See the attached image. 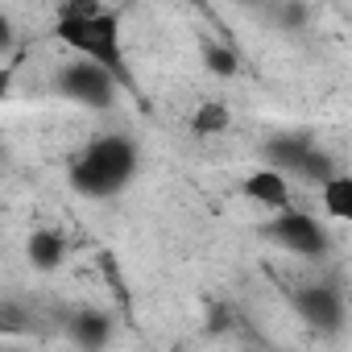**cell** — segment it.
<instances>
[{
	"mask_svg": "<svg viewBox=\"0 0 352 352\" xmlns=\"http://www.w3.org/2000/svg\"><path fill=\"white\" fill-rule=\"evenodd\" d=\"M54 38L79 58H96L124 79V42L120 13L104 0H63L54 9Z\"/></svg>",
	"mask_w": 352,
	"mask_h": 352,
	"instance_id": "cell-1",
	"label": "cell"
},
{
	"mask_svg": "<svg viewBox=\"0 0 352 352\" xmlns=\"http://www.w3.org/2000/svg\"><path fill=\"white\" fill-rule=\"evenodd\" d=\"M137 174V141L124 133L91 137L67 166V183L83 199H112L120 195Z\"/></svg>",
	"mask_w": 352,
	"mask_h": 352,
	"instance_id": "cell-2",
	"label": "cell"
},
{
	"mask_svg": "<svg viewBox=\"0 0 352 352\" xmlns=\"http://www.w3.org/2000/svg\"><path fill=\"white\" fill-rule=\"evenodd\" d=\"M116 87H120V75L108 71V67L96 63V58H75V63H67L63 75H58V91H63L67 100L83 104V108H108V104L116 100Z\"/></svg>",
	"mask_w": 352,
	"mask_h": 352,
	"instance_id": "cell-3",
	"label": "cell"
},
{
	"mask_svg": "<svg viewBox=\"0 0 352 352\" xmlns=\"http://www.w3.org/2000/svg\"><path fill=\"white\" fill-rule=\"evenodd\" d=\"M265 153H270V162H274V166H282L286 174H298V179H311L315 187L336 174L331 153H323L319 145H311V141H307V137H298V133L270 137V141H265Z\"/></svg>",
	"mask_w": 352,
	"mask_h": 352,
	"instance_id": "cell-4",
	"label": "cell"
},
{
	"mask_svg": "<svg viewBox=\"0 0 352 352\" xmlns=\"http://www.w3.org/2000/svg\"><path fill=\"white\" fill-rule=\"evenodd\" d=\"M265 236H270L278 249L294 253V257H319V253L327 249V228H323L315 216L298 212V208L274 212V220L265 224Z\"/></svg>",
	"mask_w": 352,
	"mask_h": 352,
	"instance_id": "cell-5",
	"label": "cell"
},
{
	"mask_svg": "<svg viewBox=\"0 0 352 352\" xmlns=\"http://www.w3.org/2000/svg\"><path fill=\"white\" fill-rule=\"evenodd\" d=\"M241 195H245L253 208H261L265 216L294 208V187H290V174H286L282 166H274V162H265V166H257V170H249V174H245Z\"/></svg>",
	"mask_w": 352,
	"mask_h": 352,
	"instance_id": "cell-6",
	"label": "cell"
},
{
	"mask_svg": "<svg viewBox=\"0 0 352 352\" xmlns=\"http://www.w3.org/2000/svg\"><path fill=\"white\" fill-rule=\"evenodd\" d=\"M294 311L319 331H336L344 323V298L336 286H302L294 294Z\"/></svg>",
	"mask_w": 352,
	"mask_h": 352,
	"instance_id": "cell-7",
	"label": "cell"
},
{
	"mask_svg": "<svg viewBox=\"0 0 352 352\" xmlns=\"http://www.w3.org/2000/svg\"><path fill=\"white\" fill-rule=\"evenodd\" d=\"M25 253H30V265L42 270V274H54L67 257V241L54 232V228H34L30 241H25Z\"/></svg>",
	"mask_w": 352,
	"mask_h": 352,
	"instance_id": "cell-8",
	"label": "cell"
},
{
	"mask_svg": "<svg viewBox=\"0 0 352 352\" xmlns=\"http://www.w3.org/2000/svg\"><path fill=\"white\" fill-rule=\"evenodd\" d=\"M319 204L331 220L340 224H352V174H331V179L319 183Z\"/></svg>",
	"mask_w": 352,
	"mask_h": 352,
	"instance_id": "cell-9",
	"label": "cell"
},
{
	"mask_svg": "<svg viewBox=\"0 0 352 352\" xmlns=\"http://www.w3.org/2000/svg\"><path fill=\"white\" fill-rule=\"evenodd\" d=\"M228 124H232V108H228L224 100H204V104L191 112V133H195V137H220Z\"/></svg>",
	"mask_w": 352,
	"mask_h": 352,
	"instance_id": "cell-10",
	"label": "cell"
},
{
	"mask_svg": "<svg viewBox=\"0 0 352 352\" xmlns=\"http://www.w3.org/2000/svg\"><path fill=\"white\" fill-rule=\"evenodd\" d=\"M71 327H75V340H79V344H91V348H96V344L108 340V319H104V315H79Z\"/></svg>",
	"mask_w": 352,
	"mask_h": 352,
	"instance_id": "cell-11",
	"label": "cell"
},
{
	"mask_svg": "<svg viewBox=\"0 0 352 352\" xmlns=\"http://www.w3.org/2000/svg\"><path fill=\"white\" fill-rule=\"evenodd\" d=\"M204 63H208L216 75H224V79H232V75H236V54H232L228 46H208Z\"/></svg>",
	"mask_w": 352,
	"mask_h": 352,
	"instance_id": "cell-12",
	"label": "cell"
},
{
	"mask_svg": "<svg viewBox=\"0 0 352 352\" xmlns=\"http://www.w3.org/2000/svg\"><path fill=\"white\" fill-rule=\"evenodd\" d=\"M187 5H204V0H187Z\"/></svg>",
	"mask_w": 352,
	"mask_h": 352,
	"instance_id": "cell-13",
	"label": "cell"
}]
</instances>
